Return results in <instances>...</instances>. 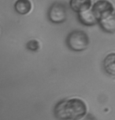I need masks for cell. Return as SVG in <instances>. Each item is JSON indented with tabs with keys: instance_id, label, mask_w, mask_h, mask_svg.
<instances>
[{
	"instance_id": "1",
	"label": "cell",
	"mask_w": 115,
	"mask_h": 120,
	"mask_svg": "<svg viewBox=\"0 0 115 120\" xmlns=\"http://www.w3.org/2000/svg\"><path fill=\"white\" fill-rule=\"evenodd\" d=\"M87 107L82 100H62L54 108L55 116L59 120H78L86 115Z\"/></svg>"
},
{
	"instance_id": "2",
	"label": "cell",
	"mask_w": 115,
	"mask_h": 120,
	"mask_svg": "<svg viewBox=\"0 0 115 120\" xmlns=\"http://www.w3.org/2000/svg\"><path fill=\"white\" fill-rule=\"evenodd\" d=\"M66 44L73 51H83L89 45V38L84 31L74 30L67 36Z\"/></svg>"
},
{
	"instance_id": "3",
	"label": "cell",
	"mask_w": 115,
	"mask_h": 120,
	"mask_svg": "<svg viewBox=\"0 0 115 120\" xmlns=\"http://www.w3.org/2000/svg\"><path fill=\"white\" fill-rule=\"evenodd\" d=\"M49 20L55 24H62L66 21L67 8L65 4L61 2L53 3L48 10Z\"/></svg>"
},
{
	"instance_id": "4",
	"label": "cell",
	"mask_w": 115,
	"mask_h": 120,
	"mask_svg": "<svg viewBox=\"0 0 115 120\" xmlns=\"http://www.w3.org/2000/svg\"><path fill=\"white\" fill-rule=\"evenodd\" d=\"M92 13L99 21L108 17L109 16L114 13V6L107 0H99L93 5Z\"/></svg>"
},
{
	"instance_id": "5",
	"label": "cell",
	"mask_w": 115,
	"mask_h": 120,
	"mask_svg": "<svg viewBox=\"0 0 115 120\" xmlns=\"http://www.w3.org/2000/svg\"><path fill=\"white\" fill-rule=\"evenodd\" d=\"M78 19L81 24L86 26H92L98 23V20L90 10L78 13Z\"/></svg>"
},
{
	"instance_id": "6",
	"label": "cell",
	"mask_w": 115,
	"mask_h": 120,
	"mask_svg": "<svg viewBox=\"0 0 115 120\" xmlns=\"http://www.w3.org/2000/svg\"><path fill=\"white\" fill-rule=\"evenodd\" d=\"M69 4L72 10L78 13L89 10L91 6V0H70Z\"/></svg>"
},
{
	"instance_id": "7",
	"label": "cell",
	"mask_w": 115,
	"mask_h": 120,
	"mask_svg": "<svg viewBox=\"0 0 115 120\" xmlns=\"http://www.w3.org/2000/svg\"><path fill=\"white\" fill-rule=\"evenodd\" d=\"M100 27L103 29V31H107L108 33H114L115 32V19L114 13L106 17L104 19L100 20L98 21Z\"/></svg>"
},
{
	"instance_id": "8",
	"label": "cell",
	"mask_w": 115,
	"mask_h": 120,
	"mask_svg": "<svg viewBox=\"0 0 115 120\" xmlns=\"http://www.w3.org/2000/svg\"><path fill=\"white\" fill-rule=\"evenodd\" d=\"M14 9L19 14H27L32 9V3L29 0H17L14 4Z\"/></svg>"
},
{
	"instance_id": "9",
	"label": "cell",
	"mask_w": 115,
	"mask_h": 120,
	"mask_svg": "<svg viewBox=\"0 0 115 120\" xmlns=\"http://www.w3.org/2000/svg\"><path fill=\"white\" fill-rule=\"evenodd\" d=\"M115 54L114 53L108 54L103 61V67L105 71L108 74L114 75H115Z\"/></svg>"
},
{
	"instance_id": "10",
	"label": "cell",
	"mask_w": 115,
	"mask_h": 120,
	"mask_svg": "<svg viewBox=\"0 0 115 120\" xmlns=\"http://www.w3.org/2000/svg\"><path fill=\"white\" fill-rule=\"evenodd\" d=\"M27 48L31 51H37L40 49V43L37 40H30L26 45Z\"/></svg>"
},
{
	"instance_id": "11",
	"label": "cell",
	"mask_w": 115,
	"mask_h": 120,
	"mask_svg": "<svg viewBox=\"0 0 115 120\" xmlns=\"http://www.w3.org/2000/svg\"><path fill=\"white\" fill-rule=\"evenodd\" d=\"M78 120H96V119L92 115L88 114V115H84V117H82L81 119H78Z\"/></svg>"
}]
</instances>
